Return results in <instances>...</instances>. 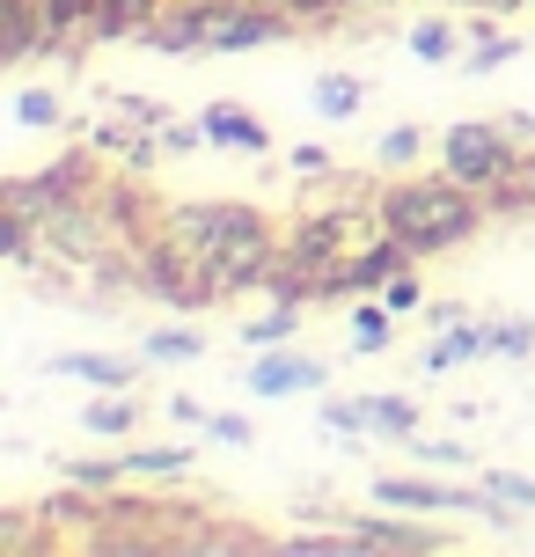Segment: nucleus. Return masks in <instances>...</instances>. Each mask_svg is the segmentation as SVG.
<instances>
[{"label": "nucleus", "instance_id": "obj_3", "mask_svg": "<svg viewBox=\"0 0 535 557\" xmlns=\"http://www.w3.org/2000/svg\"><path fill=\"white\" fill-rule=\"evenodd\" d=\"M513 125H484V117H462V125H448L440 133V169H448L455 184H470L477 198H499L513 184V169H521V154H513Z\"/></svg>", "mask_w": 535, "mask_h": 557}, {"label": "nucleus", "instance_id": "obj_29", "mask_svg": "<svg viewBox=\"0 0 535 557\" xmlns=\"http://www.w3.org/2000/svg\"><path fill=\"white\" fill-rule=\"evenodd\" d=\"M154 139H162L170 154H191V147H206V139H213V133H206V117H198V125H176V117H170V125H162V133H154Z\"/></svg>", "mask_w": 535, "mask_h": 557}, {"label": "nucleus", "instance_id": "obj_32", "mask_svg": "<svg viewBox=\"0 0 535 557\" xmlns=\"http://www.w3.org/2000/svg\"><path fill=\"white\" fill-rule=\"evenodd\" d=\"M425 323H440V331H448V323H462V301H433V308H425Z\"/></svg>", "mask_w": 535, "mask_h": 557}, {"label": "nucleus", "instance_id": "obj_1", "mask_svg": "<svg viewBox=\"0 0 535 557\" xmlns=\"http://www.w3.org/2000/svg\"><path fill=\"white\" fill-rule=\"evenodd\" d=\"M162 235L198 264V278H213V294H242V286H264V272L279 264L286 235L257 206H235V198H198V206H170L162 213Z\"/></svg>", "mask_w": 535, "mask_h": 557}, {"label": "nucleus", "instance_id": "obj_12", "mask_svg": "<svg viewBox=\"0 0 535 557\" xmlns=\"http://www.w3.org/2000/svg\"><path fill=\"white\" fill-rule=\"evenodd\" d=\"M366 103V82L360 74H315V111L331 117V125H352Z\"/></svg>", "mask_w": 535, "mask_h": 557}, {"label": "nucleus", "instance_id": "obj_21", "mask_svg": "<svg viewBox=\"0 0 535 557\" xmlns=\"http://www.w3.org/2000/svg\"><path fill=\"white\" fill-rule=\"evenodd\" d=\"M382 301L396 308V315H425V286H419V264H403V272L382 278Z\"/></svg>", "mask_w": 535, "mask_h": 557}, {"label": "nucleus", "instance_id": "obj_6", "mask_svg": "<svg viewBox=\"0 0 535 557\" xmlns=\"http://www.w3.org/2000/svg\"><path fill=\"white\" fill-rule=\"evenodd\" d=\"M477 360H492V323H448V331L433 337L419 352V367L425 374H448V367H477Z\"/></svg>", "mask_w": 535, "mask_h": 557}, {"label": "nucleus", "instance_id": "obj_33", "mask_svg": "<svg viewBox=\"0 0 535 557\" xmlns=\"http://www.w3.org/2000/svg\"><path fill=\"white\" fill-rule=\"evenodd\" d=\"M198 8H221V0H198Z\"/></svg>", "mask_w": 535, "mask_h": 557}, {"label": "nucleus", "instance_id": "obj_9", "mask_svg": "<svg viewBox=\"0 0 535 557\" xmlns=\"http://www.w3.org/2000/svg\"><path fill=\"white\" fill-rule=\"evenodd\" d=\"M162 8H170V0H96L88 37H96V45H111V37H147V23H154Z\"/></svg>", "mask_w": 535, "mask_h": 557}, {"label": "nucleus", "instance_id": "obj_2", "mask_svg": "<svg viewBox=\"0 0 535 557\" xmlns=\"http://www.w3.org/2000/svg\"><path fill=\"white\" fill-rule=\"evenodd\" d=\"M374 213H382V227L419 264H433V257L477 243L484 221H492V198H477L470 184H455L448 169H440V176H396V184H382L374 191Z\"/></svg>", "mask_w": 535, "mask_h": 557}, {"label": "nucleus", "instance_id": "obj_18", "mask_svg": "<svg viewBox=\"0 0 535 557\" xmlns=\"http://www.w3.org/2000/svg\"><path fill=\"white\" fill-rule=\"evenodd\" d=\"M419 154H425V133H419V125H389V133L374 139V162H382V169H411Z\"/></svg>", "mask_w": 535, "mask_h": 557}, {"label": "nucleus", "instance_id": "obj_14", "mask_svg": "<svg viewBox=\"0 0 535 557\" xmlns=\"http://www.w3.org/2000/svg\"><path fill=\"white\" fill-rule=\"evenodd\" d=\"M198 462V447H125V470L133 476H170V484H184Z\"/></svg>", "mask_w": 535, "mask_h": 557}, {"label": "nucleus", "instance_id": "obj_16", "mask_svg": "<svg viewBox=\"0 0 535 557\" xmlns=\"http://www.w3.org/2000/svg\"><path fill=\"white\" fill-rule=\"evenodd\" d=\"M360 550L352 529H301V535H279V557H345Z\"/></svg>", "mask_w": 535, "mask_h": 557}, {"label": "nucleus", "instance_id": "obj_4", "mask_svg": "<svg viewBox=\"0 0 535 557\" xmlns=\"http://www.w3.org/2000/svg\"><path fill=\"white\" fill-rule=\"evenodd\" d=\"M323 382H331V367L315 360V352H294V345H264L250 360V374H242L250 396H309Z\"/></svg>", "mask_w": 535, "mask_h": 557}, {"label": "nucleus", "instance_id": "obj_10", "mask_svg": "<svg viewBox=\"0 0 535 557\" xmlns=\"http://www.w3.org/2000/svg\"><path fill=\"white\" fill-rule=\"evenodd\" d=\"M366 433H382V441H411L419 433V404L396 389H374L366 396Z\"/></svg>", "mask_w": 535, "mask_h": 557}, {"label": "nucleus", "instance_id": "obj_27", "mask_svg": "<svg viewBox=\"0 0 535 557\" xmlns=\"http://www.w3.org/2000/svg\"><path fill=\"white\" fill-rule=\"evenodd\" d=\"M403 447H411V462H440V470H462V462H470L455 441H419V433H411Z\"/></svg>", "mask_w": 535, "mask_h": 557}, {"label": "nucleus", "instance_id": "obj_20", "mask_svg": "<svg viewBox=\"0 0 535 557\" xmlns=\"http://www.w3.org/2000/svg\"><path fill=\"white\" fill-rule=\"evenodd\" d=\"M294 323H301V308H294V301H272V315L242 323V345H286V337H294Z\"/></svg>", "mask_w": 535, "mask_h": 557}, {"label": "nucleus", "instance_id": "obj_19", "mask_svg": "<svg viewBox=\"0 0 535 557\" xmlns=\"http://www.w3.org/2000/svg\"><path fill=\"white\" fill-rule=\"evenodd\" d=\"M535 352V323L521 315H492V360H528Z\"/></svg>", "mask_w": 535, "mask_h": 557}, {"label": "nucleus", "instance_id": "obj_24", "mask_svg": "<svg viewBox=\"0 0 535 557\" xmlns=\"http://www.w3.org/2000/svg\"><path fill=\"white\" fill-rule=\"evenodd\" d=\"M477 484H492L499 499H513L521 513H535V476H521V470H477Z\"/></svg>", "mask_w": 535, "mask_h": 557}, {"label": "nucleus", "instance_id": "obj_28", "mask_svg": "<svg viewBox=\"0 0 535 557\" xmlns=\"http://www.w3.org/2000/svg\"><path fill=\"white\" fill-rule=\"evenodd\" d=\"M513 52H528V45H513V37H484L477 52H470V74H492V66H507Z\"/></svg>", "mask_w": 535, "mask_h": 557}, {"label": "nucleus", "instance_id": "obj_15", "mask_svg": "<svg viewBox=\"0 0 535 557\" xmlns=\"http://www.w3.org/2000/svg\"><path fill=\"white\" fill-rule=\"evenodd\" d=\"M411 59H419V66H448L455 59V23L448 15H419V23H411Z\"/></svg>", "mask_w": 535, "mask_h": 557}, {"label": "nucleus", "instance_id": "obj_13", "mask_svg": "<svg viewBox=\"0 0 535 557\" xmlns=\"http://www.w3.org/2000/svg\"><path fill=\"white\" fill-rule=\"evenodd\" d=\"M140 352H147V367H191V360H206V337H198L191 323H170V331L147 337Z\"/></svg>", "mask_w": 535, "mask_h": 557}, {"label": "nucleus", "instance_id": "obj_11", "mask_svg": "<svg viewBox=\"0 0 535 557\" xmlns=\"http://www.w3.org/2000/svg\"><path fill=\"white\" fill-rule=\"evenodd\" d=\"M82 425H88V433H103V441H133L140 404H125V389H103L96 404H82Z\"/></svg>", "mask_w": 535, "mask_h": 557}, {"label": "nucleus", "instance_id": "obj_23", "mask_svg": "<svg viewBox=\"0 0 535 557\" xmlns=\"http://www.w3.org/2000/svg\"><path fill=\"white\" fill-rule=\"evenodd\" d=\"M15 117H23L29 133H52L59 125V96L52 88H23V96H15Z\"/></svg>", "mask_w": 535, "mask_h": 557}, {"label": "nucleus", "instance_id": "obj_31", "mask_svg": "<svg viewBox=\"0 0 535 557\" xmlns=\"http://www.w3.org/2000/svg\"><path fill=\"white\" fill-rule=\"evenodd\" d=\"M294 176H331V154H323L315 139H301V147H294Z\"/></svg>", "mask_w": 535, "mask_h": 557}, {"label": "nucleus", "instance_id": "obj_26", "mask_svg": "<svg viewBox=\"0 0 535 557\" xmlns=\"http://www.w3.org/2000/svg\"><path fill=\"white\" fill-rule=\"evenodd\" d=\"M206 433H213V441H227V447H257V425L242 411H213V418H206Z\"/></svg>", "mask_w": 535, "mask_h": 557}, {"label": "nucleus", "instance_id": "obj_22", "mask_svg": "<svg viewBox=\"0 0 535 557\" xmlns=\"http://www.w3.org/2000/svg\"><path fill=\"white\" fill-rule=\"evenodd\" d=\"M111 111H117V125H140V133H162L170 125V103H154V96H117Z\"/></svg>", "mask_w": 535, "mask_h": 557}, {"label": "nucleus", "instance_id": "obj_17", "mask_svg": "<svg viewBox=\"0 0 535 557\" xmlns=\"http://www.w3.org/2000/svg\"><path fill=\"white\" fill-rule=\"evenodd\" d=\"M389 315L396 308L389 301H352V337H360V345H352V352H389Z\"/></svg>", "mask_w": 535, "mask_h": 557}, {"label": "nucleus", "instance_id": "obj_5", "mask_svg": "<svg viewBox=\"0 0 535 557\" xmlns=\"http://www.w3.org/2000/svg\"><path fill=\"white\" fill-rule=\"evenodd\" d=\"M345 529L360 535V550H382V557H411V550H448V535L419 529V521H389V506H382V513H352Z\"/></svg>", "mask_w": 535, "mask_h": 557}, {"label": "nucleus", "instance_id": "obj_25", "mask_svg": "<svg viewBox=\"0 0 535 557\" xmlns=\"http://www.w3.org/2000/svg\"><path fill=\"white\" fill-rule=\"evenodd\" d=\"M323 425L360 441V433H366V396H331V404H323Z\"/></svg>", "mask_w": 535, "mask_h": 557}, {"label": "nucleus", "instance_id": "obj_8", "mask_svg": "<svg viewBox=\"0 0 535 557\" xmlns=\"http://www.w3.org/2000/svg\"><path fill=\"white\" fill-rule=\"evenodd\" d=\"M206 133H213V147H242V154H272V133L257 125L242 103H206Z\"/></svg>", "mask_w": 535, "mask_h": 557}, {"label": "nucleus", "instance_id": "obj_7", "mask_svg": "<svg viewBox=\"0 0 535 557\" xmlns=\"http://www.w3.org/2000/svg\"><path fill=\"white\" fill-rule=\"evenodd\" d=\"M140 360H147V352H140ZM140 360H111V352H59V360H45V374H59V382H88V389H133Z\"/></svg>", "mask_w": 535, "mask_h": 557}, {"label": "nucleus", "instance_id": "obj_30", "mask_svg": "<svg viewBox=\"0 0 535 557\" xmlns=\"http://www.w3.org/2000/svg\"><path fill=\"white\" fill-rule=\"evenodd\" d=\"M162 411H170V425H198V433H206V404H198V396H170V404H162Z\"/></svg>", "mask_w": 535, "mask_h": 557}]
</instances>
